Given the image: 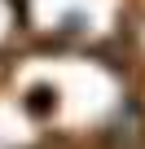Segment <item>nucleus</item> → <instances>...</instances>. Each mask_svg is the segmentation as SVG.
I'll return each instance as SVG.
<instances>
[{
	"label": "nucleus",
	"mask_w": 145,
	"mask_h": 149,
	"mask_svg": "<svg viewBox=\"0 0 145 149\" xmlns=\"http://www.w3.org/2000/svg\"><path fill=\"white\" fill-rule=\"evenodd\" d=\"M48 88H40V92H31V110H40V114H48Z\"/></svg>",
	"instance_id": "1"
}]
</instances>
